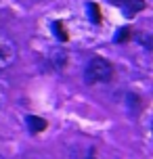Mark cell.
I'll return each mask as SVG.
<instances>
[{"label":"cell","instance_id":"6da1fadb","mask_svg":"<svg viewBox=\"0 0 153 159\" xmlns=\"http://www.w3.org/2000/svg\"><path fill=\"white\" fill-rule=\"evenodd\" d=\"M113 65L103 59V57H92L86 65V69H84V80L88 82V84H103V82H109L113 78Z\"/></svg>","mask_w":153,"mask_h":159},{"label":"cell","instance_id":"7a4b0ae2","mask_svg":"<svg viewBox=\"0 0 153 159\" xmlns=\"http://www.w3.org/2000/svg\"><path fill=\"white\" fill-rule=\"evenodd\" d=\"M17 55H19V48H17L15 40L0 32V71L11 69L17 61Z\"/></svg>","mask_w":153,"mask_h":159},{"label":"cell","instance_id":"3957f363","mask_svg":"<svg viewBox=\"0 0 153 159\" xmlns=\"http://www.w3.org/2000/svg\"><path fill=\"white\" fill-rule=\"evenodd\" d=\"M124 2V11H126V17L137 15L138 11L145 8V0H122Z\"/></svg>","mask_w":153,"mask_h":159},{"label":"cell","instance_id":"277c9868","mask_svg":"<svg viewBox=\"0 0 153 159\" xmlns=\"http://www.w3.org/2000/svg\"><path fill=\"white\" fill-rule=\"evenodd\" d=\"M27 126H30V130L32 132H42L44 128H46V121L40 117H34V115H30L27 117Z\"/></svg>","mask_w":153,"mask_h":159},{"label":"cell","instance_id":"5b68a950","mask_svg":"<svg viewBox=\"0 0 153 159\" xmlns=\"http://www.w3.org/2000/svg\"><path fill=\"white\" fill-rule=\"evenodd\" d=\"M88 8H90V19L95 21V23H101V11H99V4L97 2H88Z\"/></svg>","mask_w":153,"mask_h":159},{"label":"cell","instance_id":"8992f818","mask_svg":"<svg viewBox=\"0 0 153 159\" xmlns=\"http://www.w3.org/2000/svg\"><path fill=\"white\" fill-rule=\"evenodd\" d=\"M55 27H57V36H59L61 40H67V34L63 32V25H61V21H57V23H55Z\"/></svg>","mask_w":153,"mask_h":159},{"label":"cell","instance_id":"52a82bcc","mask_svg":"<svg viewBox=\"0 0 153 159\" xmlns=\"http://www.w3.org/2000/svg\"><path fill=\"white\" fill-rule=\"evenodd\" d=\"M4 105H7V92H4V90L0 88V111L4 109Z\"/></svg>","mask_w":153,"mask_h":159},{"label":"cell","instance_id":"ba28073f","mask_svg":"<svg viewBox=\"0 0 153 159\" xmlns=\"http://www.w3.org/2000/svg\"><path fill=\"white\" fill-rule=\"evenodd\" d=\"M128 36H130V30H128V27H124V32H122V34H118V42H120V40L124 42V40L128 38Z\"/></svg>","mask_w":153,"mask_h":159},{"label":"cell","instance_id":"9c48e42d","mask_svg":"<svg viewBox=\"0 0 153 159\" xmlns=\"http://www.w3.org/2000/svg\"><path fill=\"white\" fill-rule=\"evenodd\" d=\"M0 159H4V157H2V155H0Z\"/></svg>","mask_w":153,"mask_h":159},{"label":"cell","instance_id":"30bf717a","mask_svg":"<svg viewBox=\"0 0 153 159\" xmlns=\"http://www.w3.org/2000/svg\"><path fill=\"white\" fill-rule=\"evenodd\" d=\"M30 159H36V157H30Z\"/></svg>","mask_w":153,"mask_h":159}]
</instances>
